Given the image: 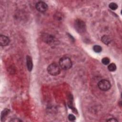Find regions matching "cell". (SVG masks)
<instances>
[{
    "label": "cell",
    "mask_w": 122,
    "mask_h": 122,
    "mask_svg": "<svg viewBox=\"0 0 122 122\" xmlns=\"http://www.w3.org/2000/svg\"><path fill=\"white\" fill-rule=\"evenodd\" d=\"M59 65L63 70H68L72 66V62L71 59L66 57H64L61 58L59 61Z\"/></svg>",
    "instance_id": "6da1fadb"
},
{
    "label": "cell",
    "mask_w": 122,
    "mask_h": 122,
    "mask_svg": "<svg viewBox=\"0 0 122 122\" xmlns=\"http://www.w3.org/2000/svg\"><path fill=\"white\" fill-rule=\"evenodd\" d=\"M47 71L51 75L56 76L60 74L61 72V67L57 64L53 63L48 66Z\"/></svg>",
    "instance_id": "7a4b0ae2"
},
{
    "label": "cell",
    "mask_w": 122,
    "mask_h": 122,
    "mask_svg": "<svg viewBox=\"0 0 122 122\" xmlns=\"http://www.w3.org/2000/svg\"><path fill=\"white\" fill-rule=\"evenodd\" d=\"M74 26L76 31L79 34H83L86 30L85 24L84 21L80 19H77L75 21Z\"/></svg>",
    "instance_id": "3957f363"
},
{
    "label": "cell",
    "mask_w": 122,
    "mask_h": 122,
    "mask_svg": "<svg viewBox=\"0 0 122 122\" xmlns=\"http://www.w3.org/2000/svg\"><path fill=\"white\" fill-rule=\"evenodd\" d=\"M98 88L103 91L109 90L111 87L110 82L107 80H102L98 83Z\"/></svg>",
    "instance_id": "277c9868"
},
{
    "label": "cell",
    "mask_w": 122,
    "mask_h": 122,
    "mask_svg": "<svg viewBox=\"0 0 122 122\" xmlns=\"http://www.w3.org/2000/svg\"><path fill=\"white\" fill-rule=\"evenodd\" d=\"M42 39L45 42L50 45L54 44L56 42L54 36L48 34H43L42 36Z\"/></svg>",
    "instance_id": "5b68a950"
},
{
    "label": "cell",
    "mask_w": 122,
    "mask_h": 122,
    "mask_svg": "<svg viewBox=\"0 0 122 122\" xmlns=\"http://www.w3.org/2000/svg\"><path fill=\"white\" fill-rule=\"evenodd\" d=\"M36 9L38 11L41 12H44L48 10V6L47 4L43 2H39L35 5Z\"/></svg>",
    "instance_id": "8992f818"
},
{
    "label": "cell",
    "mask_w": 122,
    "mask_h": 122,
    "mask_svg": "<svg viewBox=\"0 0 122 122\" xmlns=\"http://www.w3.org/2000/svg\"><path fill=\"white\" fill-rule=\"evenodd\" d=\"M10 43L9 38L3 35H1L0 36V44L2 46H6L8 45Z\"/></svg>",
    "instance_id": "52a82bcc"
},
{
    "label": "cell",
    "mask_w": 122,
    "mask_h": 122,
    "mask_svg": "<svg viewBox=\"0 0 122 122\" xmlns=\"http://www.w3.org/2000/svg\"><path fill=\"white\" fill-rule=\"evenodd\" d=\"M26 64L28 70L30 72L32 70L33 67V64L31 57L28 55L26 56Z\"/></svg>",
    "instance_id": "ba28073f"
},
{
    "label": "cell",
    "mask_w": 122,
    "mask_h": 122,
    "mask_svg": "<svg viewBox=\"0 0 122 122\" xmlns=\"http://www.w3.org/2000/svg\"><path fill=\"white\" fill-rule=\"evenodd\" d=\"M102 41L106 45H108L111 42V38L107 35H103L102 37Z\"/></svg>",
    "instance_id": "9c48e42d"
},
{
    "label": "cell",
    "mask_w": 122,
    "mask_h": 122,
    "mask_svg": "<svg viewBox=\"0 0 122 122\" xmlns=\"http://www.w3.org/2000/svg\"><path fill=\"white\" fill-rule=\"evenodd\" d=\"M10 113V110L8 109H5L3 111L1 114V121H4V119L6 117V116L8 115Z\"/></svg>",
    "instance_id": "30bf717a"
},
{
    "label": "cell",
    "mask_w": 122,
    "mask_h": 122,
    "mask_svg": "<svg viewBox=\"0 0 122 122\" xmlns=\"http://www.w3.org/2000/svg\"><path fill=\"white\" fill-rule=\"evenodd\" d=\"M93 50L96 53H100L102 51V48L100 45H95L93 47Z\"/></svg>",
    "instance_id": "8fae6325"
},
{
    "label": "cell",
    "mask_w": 122,
    "mask_h": 122,
    "mask_svg": "<svg viewBox=\"0 0 122 122\" xmlns=\"http://www.w3.org/2000/svg\"><path fill=\"white\" fill-rule=\"evenodd\" d=\"M108 69L109 70V71H110V72H114L115 71L116 69V66L115 65V64H114V63H112L109 65L108 66Z\"/></svg>",
    "instance_id": "7c38bea8"
},
{
    "label": "cell",
    "mask_w": 122,
    "mask_h": 122,
    "mask_svg": "<svg viewBox=\"0 0 122 122\" xmlns=\"http://www.w3.org/2000/svg\"><path fill=\"white\" fill-rule=\"evenodd\" d=\"M109 8L112 10H116L118 8V5L114 3H112L109 5Z\"/></svg>",
    "instance_id": "4fadbf2b"
},
{
    "label": "cell",
    "mask_w": 122,
    "mask_h": 122,
    "mask_svg": "<svg viewBox=\"0 0 122 122\" xmlns=\"http://www.w3.org/2000/svg\"><path fill=\"white\" fill-rule=\"evenodd\" d=\"M102 62L104 65H108L110 63V59L107 57L103 58L102 60Z\"/></svg>",
    "instance_id": "5bb4252c"
},
{
    "label": "cell",
    "mask_w": 122,
    "mask_h": 122,
    "mask_svg": "<svg viewBox=\"0 0 122 122\" xmlns=\"http://www.w3.org/2000/svg\"><path fill=\"white\" fill-rule=\"evenodd\" d=\"M68 119L71 121H74L76 119V118L74 116V115H73V114H70L68 116Z\"/></svg>",
    "instance_id": "9a60e30c"
},
{
    "label": "cell",
    "mask_w": 122,
    "mask_h": 122,
    "mask_svg": "<svg viewBox=\"0 0 122 122\" xmlns=\"http://www.w3.org/2000/svg\"><path fill=\"white\" fill-rule=\"evenodd\" d=\"M107 122H118V120H116V119L115 118H111L110 119H108L107 120Z\"/></svg>",
    "instance_id": "2e32d148"
},
{
    "label": "cell",
    "mask_w": 122,
    "mask_h": 122,
    "mask_svg": "<svg viewBox=\"0 0 122 122\" xmlns=\"http://www.w3.org/2000/svg\"><path fill=\"white\" fill-rule=\"evenodd\" d=\"M11 121H15V122H16V121H17V122H19V121H21V120H20L19 119H17V118H16V119H12V120H11Z\"/></svg>",
    "instance_id": "e0dca14e"
}]
</instances>
